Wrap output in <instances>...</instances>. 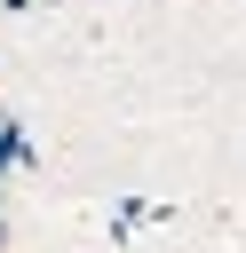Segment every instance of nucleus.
I'll use <instances>...</instances> for the list:
<instances>
[{"label":"nucleus","instance_id":"1","mask_svg":"<svg viewBox=\"0 0 246 253\" xmlns=\"http://www.w3.org/2000/svg\"><path fill=\"white\" fill-rule=\"evenodd\" d=\"M0 245H8V221H0Z\"/></svg>","mask_w":246,"mask_h":253}]
</instances>
